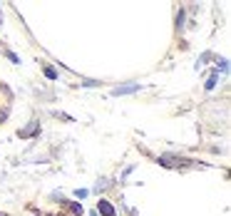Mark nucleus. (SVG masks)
Wrapping results in <instances>:
<instances>
[{
    "instance_id": "1",
    "label": "nucleus",
    "mask_w": 231,
    "mask_h": 216,
    "mask_svg": "<svg viewBox=\"0 0 231 216\" xmlns=\"http://www.w3.org/2000/svg\"><path fill=\"white\" fill-rule=\"evenodd\" d=\"M137 90V84H132V87H119V90H114V95H124V92H134Z\"/></svg>"
},
{
    "instance_id": "2",
    "label": "nucleus",
    "mask_w": 231,
    "mask_h": 216,
    "mask_svg": "<svg viewBox=\"0 0 231 216\" xmlns=\"http://www.w3.org/2000/svg\"><path fill=\"white\" fill-rule=\"evenodd\" d=\"M100 209H102L104 214H107V216H112V206H107V204H102V206H100Z\"/></svg>"
}]
</instances>
